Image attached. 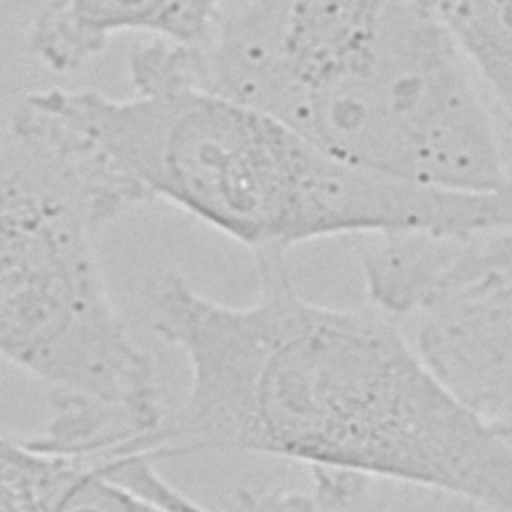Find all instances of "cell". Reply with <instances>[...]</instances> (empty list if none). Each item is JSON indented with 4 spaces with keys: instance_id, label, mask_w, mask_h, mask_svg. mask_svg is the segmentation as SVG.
Masks as SVG:
<instances>
[{
    "instance_id": "5b68a950",
    "label": "cell",
    "mask_w": 512,
    "mask_h": 512,
    "mask_svg": "<svg viewBox=\"0 0 512 512\" xmlns=\"http://www.w3.org/2000/svg\"><path fill=\"white\" fill-rule=\"evenodd\" d=\"M358 242L370 304L416 322L414 344L478 414L512 434V222Z\"/></svg>"
},
{
    "instance_id": "7a4b0ae2",
    "label": "cell",
    "mask_w": 512,
    "mask_h": 512,
    "mask_svg": "<svg viewBox=\"0 0 512 512\" xmlns=\"http://www.w3.org/2000/svg\"><path fill=\"white\" fill-rule=\"evenodd\" d=\"M128 78L124 98L28 92L10 134L80 160L130 206L162 200L192 214L254 258L334 236H464L512 222V190H442L354 164L272 112L194 84L172 42H136Z\"/></svg>"
},
{
    "instance_id": "3957f363",
    "label": "cell",
    "mask_w": 512,
    "mask_h": 512,
    "mask_svg": "<svg viewBox=\"0 0 512 512\" xmlns=\"http://www.w3.org/2000/svg\"><path fill=\"white\" fill-rule=\"evenodd\" d=\"M178 50L194 84L354 164L442 190H512L506 128L426 0H226L208 36Z\"/></svg>"
},
{
    "instance_id": "6da1fadb",
    "label": "cell",
    "mask_w": 512,
    "mask_h": 512,
    "mask_svg": "<svg viewBox=\"0 0 512 512\" xmlns=\"http://www.w3.org/2000/svg\"><path fill=\"white\" fill-rule=\"evenodd\" d=\"M254 264L250 304L216 302L174 270L150 290V324L190 372L160 458L264 454L512 512V440L438 376L400 318L308 300L286 256Z\"/></svg>"
},
{
    "instance_id": "52a82bcc",
    "label": "cell",
    "mask_w": 512,
    "mask_h": 512,
    "mask_svg": "<svg viewBox=\"0 0 512 512\" xmlns=\"http://www.w3.org/2000/svg\"><path fill=\"white\" fill-rule=\"evenodd\" d=\"M222 512H498L446 488L346 470L308 468L298 486L244 488Z\"/></svg>"
},
{
    "instance_id": "30bf717a",
    "label": "cell",
    "mask_w": 512,
    "mask_h": 512,
    "mask_svg": "<svg viewBox=\"0 0 512 512\" xmlns=\"http://www.w3.org/2000/svg\"><path fill=\"white\" fill-rule=\"evenodd\" d=\"M198 504L178 492L160 472L142 488L122 480L108 458H88L54 512H196Z\"/></svg>"
},
{
    "instance_id": "8fae6325",
    "label": "cell",
    "mask_w": 512,
    "mask_h": 512,
    "mask_svg": "<svg viewBox=\"0 0 512 512\" xmlns=\"http://www.w3.org/2000/svg\"><path fill=\"white\" fill-rule=\"evenodd\" d=\"M198 512H214V510H206V508H202V506H200V508H198Z\"/></svg>"
},
{
    "instance_id": "8992f818",
    "label": "cell",
    "mask_w": 512,
    "mask_h": 512,
    "mask_svg": "<svg viewBox=\"0 0 512 512\" xmlns=\"http://www.w3.org/2000/svg\"><path fill=\"white\" fill-rule=\"evenodd\" d=\"M226 0H46L26 30V48L48 70L68 74L124 32L180 46L200 44Z\"/></svg>"
},
{
    "instance_id": "ba28073f",
    "label": "cell",
    "mask_w": 512,
    "mask_h": 512,
    "mask_svg": "<svg viewBox=\"0 0 512 512\" xmlns=\"http://www.w3.org/2000/svg\"><path fill=\"white\" fill-rule=\"evenodd\" d=\"M492 100L512 148V0H426Z\"/></svg>"
},
{
    "instance_id": "277c9868",
    "label": "cell",
    "mask_w": 512,
    "mask_h": 512,
    "mask_svg": "<svg viewBox=\"0 0 512 512\" xmlns=\"http://www.w3.org/2000/svg\"><path fill=\"white\" fill-rule=\"evenodd\" d=\"M124 194L80 160L10 134L0 148V360L38 382V440L106 458L154 450L164 426L150 356L112 302L100 260Z\"/></svg>"
},
{
    "instance_id": "9c48e42d",
    "label": "cell",
    "mask_w": 512,
    "mask_h": 512,
    "mask_svg": "<svg viewBox=\"0 0 512 512\" xmlns=\"http://www.w3.org/2000/svg\"><path fill=\"white\" fill-rule=\"evenodd\" d=\"M84 462L38 438L0 434V512H54Z\"/></svg>"
}]
</instances>
